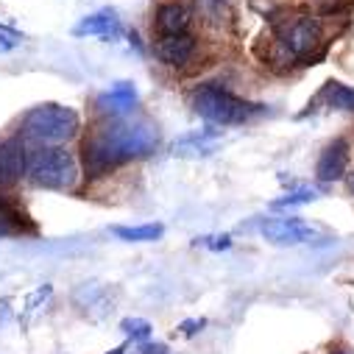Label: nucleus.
Wrapping results in <instances>:
<instances>
[{
  "label": "nucleus",
  "mask_w": 354,
  "mask_h": 354,
  "mask_svg": "<svg viewBox=\"0 0 354 354\" xmlns=\"http://www.w3.org/2000/svg\"><path fill=\"white\" fill-rule=\"evenodd\" d=\"M315 3H318L321 15H335V12H340V9L348 6V0H315Z\"/></svg>",
  "instance_id": "20"
},
{
  "label": "nucleus",
  "mask_w": 354,
  "mask_h": 354,
  "mask_svg": "<svg viewBox=\"0 0 354 354\" xmlns=\"http://www.w3.org/2000/svg\"><path fill=\"white\" fill-rule=\"evenodd\" d=\"M179 329H182L185 335H196V329H204V321H185Z\"/></svg>",
  "instance_id": "22"
},
{
  "label": "nucleus",
  "mask_w": 354,
  "mask_h": 354,
  "mask_svg": "<svg viewBox=\"0 0 354 354\" xmlns=\"http://www.w3.org/2000/svg\"><path fill=\"white\" fill-rule=\"evenodd\" d=\"M112 232H115L120 240H126V243H151V240L162 237L165 226H162V223H142V226H115Z\"/></svg>",
  "instance_id": "15"
},
{
  "label": "nucleus",
  "mask_w": 354,
  "mask_h": 354,
  "mask_svg": "<svg viewBox=\"0 0 354 354\" xmlns=\"http://www.w3.org/2000/svg\"><path fill=\"white\" fill-rule=\"evenodd\" d=\"M23 137L31 140V142H39V145H53L59 148L62 142L73 140L75 131H78V115L75 109L70 106H62V104H42L37 109H31L26 118H23Z\"/></svg>",
  "instance_id": "3"
},
{
  "label": "nucleus",
  "mask_w": 354,
  "mask_h": 354,
  "mask_svg": "<svg viewBox=\"0 0 354 354\" xmlns=\"http://www.w3.org/2000/svg\"><path fill=\"white\" fill-rule=\"evenodd\" d=\"M137 104V90L131 81H118L112 84V90H106L101 98H98V109L104 115H112V118H123L134 109Z\"/></svg>",
  "instance_id": "11"
},
{
  "label": "nucleus",
  "mask_w": 354,
  "mask_h": 354,
  "mask_svg": "<svg viewBox=\"0 0 354 354\" xmlns=\"http://www.w3.org/2000/svg\"><path fill=\"white\" fill-rule=\"evenodd\" d=\"M153 28L159 31V37H173V34H187L190 28V9L182 3H165L156 9L153 17Z\"/></svg>",
  "instance_id": "12"
},
{
  "label": "nucleus",
  "mask_w": 354,
  "mask_h": 354,
  "mask_svg": "<svg viewBox=\"0 0 354 354\" xmlns=\"http://www.w3.org/2000/svg\"><path fill=\"white\" fill-rule=\"evenodd\" d=\"M321 98L332 106V109H343V112H354V86H343L337 81H329L324 86Z\"/></svg>",
  "instance_id": "14"
},
{
  "label": "nucleus",
  "mask_w": 354,
  "mask_h": 354,
  "mask_svg": "<svg viewBox=\"0 0 354 354\" xmlns=\"http://www.w3.org/2000/svg\"><path fill=\"white\" fill-rule=\"evenodd\" d=\"M0 28H3V26H0Z\"/></svg>",
  "instance_id": "27"
},
{
  "label": "nucleus",
  "mask_w": 354,
  "mask_h": 354,
  "mask_svg": "<svg viewBox=\"0 0 354 354\" xmlns=\"http://www.w3.org/2000/svg\"><path fill=\"white\" fill-rule=\"evenodd\" d=\"M120 329H123L126 337H131V340H148L151 332H153L145 318H126V321H120Z\"/></svg>",
  "instance_id": "18"
},
{
  "label": "nucleus",
  "mask_w": 354,
  "mask_h": 354,
  "mask_svg": "<svg viewBox=\"0 0 354 354\" xmlns=\"http://www.w3.org/2000/svg\"><path fill=\"white\" fill-rule=\"evenodd\" d=\"M123 351H126V346H118V348H115V351H109V354H123Z\"/></svg>",
  "instance_id": "24"
},
{
  "label": "nucleus",
  "mask_w": 354,
  "mask_h": 354,
  "mask_svg": "<svg viewBox=\"0 0 354 354\" xmlns=\"http://www.w3.org/2000/svg\"><path fill=\"white\" fill-rule=\"evenodd\" d=\"M351 190H354V179H351Z\"/></svg>",
  "instance_id": "26"
},
{
  "label": "nucleus",
  "mask_w": 354,
  "mask_h": 354,
  "mask_svg": "<svg viewBox=\"0 0 354 354\" xmlns=\"http://www.w3.org/2000/svg\"><path fill=\"white\" fill-rule=\"evenodd\" d=\"M159 129L148 118H109L84 140V167L90 176H104L126 162L153 153Z\"/></svg>",
  "instance_id": "1"
},
{
  "label": "nucleus",
  "mask_w": 354,
  "mask_h": 354,
  "mask_svg": "<svg viewBox=\"0 0 354 354\" xmlns=\"http://www.w3.org/2000/svg\"><path fill=\"white\" fill-rule=\"evenodd\" d=\"M23 226H26V218L20 212H15L3 198H0V237L17 234V232H23Z\"/></svg>",
  "instance_id": "16"
},
{
  "label": "nucleus",
  "mask_w": 354,
  "mask_h": 354,
  "mask_svg": "<svg viewBox=\"0 0 354 354\" xmlns=\"http://www.w3.org/2000/svg\"><path fill=\"white\" fill-rule=\"evenodd\" d=\"M190 104H193L196 115H201L204 120H209L215 126H240L259 109V106L221 90V86H201V90L193 93Z\"/></svg>",
  "instance_id": "4"
},
{
  "label": "nucleus",
  "mask_w": 354,
  "mask_h": 354,
  "mask_svg": "<svg viewBox=\"0 0 354 354\" xmlns=\"http://www.w3.org/2000/svg\"><path fill=\"white\" fill-rule=\"evenodd\" d=\"M28 167L26 148L20 140H6L0 142V187H12L23 179V173Z\"/></svg>",
  "instance_id": "7"
},
{
  "label": "nucleus",
  "mask_w": 354,
  "mask_h": 354,
  "mask_svg": "<svg viewBox=\"0 0 354 354\" xmlns=\"http://www.w3.org/2000/svg\"><path fill=\"white\" fill-rule=\"evenodd\" d=\"M17 45H20V37H17L15 31L0 28V53H9V50H15Z\"/></svg>",
  "instance_id": "19"
},
{
  "label": "nucleus",
  "mask_w": 354,
  "mask_h": 354,
  "mask_svg": "<svg viewBox=\"0 0 354 354\" xmlns=\"http://www.w3.org/2000/svg\"><path fill=\"white\" fill-rule=\"evenodd\" d=\"M218 145H221L218 131L204 129V131H193V134H185L182 140H176V142H173V156L198 159V156H209V153H215Z\"/></svg>",
  "instance_id": "10"
},
{
  "label": "nucleus",
  "mask_w": 354,
  "mask_h": 354,
  "mask_svg": "<svg viewBox=\"0 0 354 354\" xmlns=\"http://www.w3.org/2000/svg\"><path fill=\"white\" fill-rule=\"evenodd\" d=\"M346 167H348V145H346V140H335L324 148L315 173L321 182H337L346 176Z\"/></svg>",
  "instance_id": "9"
},
{
  "label": "nucleus",
  "mask_w": 354,
  "mask_h": 354,
  "mask_svg": "<svg viewBox=\"0 0 354 354\" xmlns=\"http://www.w3.org/2000/svg\"><path fill=\"white\" fill-rule=\"evenodd\" d=\"M277 42L285 48V53L293 62L310 64L315 59H321L324 53V26L318 17L304 15V12H290L285 17H274L271 20Z\"/></svg>",
  "instance_id": "2"
},
{
  "label": "nucleus",
  "mask_w": 354,
  "mask_h": 354,
  "mask_svg": "<svg viewBox=\"0 0 354 354\" xmlns=\"http://www.w3.org/2000/svg\"><path fill=\"white\" fill-rule=\"evenodd\" d=\"M142 354H167V346H145Z\"/></svg>",
  "instance_id": "23"
},
{
  "label": "nucleus",
  "mask_w": 354,
  "mask_h": 354,
  "mask_svg": "<svg viewBox=\"0 0 354 354\" xmlns=\"http://www.w3.org/2000/svg\"><path fill=\"white\" fill-rule=\"evenodd\" d=\"M153 53L159 62L170 64V67H182L193 59L196 53V39L190 34H173V37H159L153 42Z\"/></svg>",
  "instance_id": "8"
},
{
  "label": "nucleus",
  "mask_w": 354,
  "mask_h": 354,
  "mask_svg": "<svg viewBox=\"0 0 354 354\" xmlns=\"http://www.w3.org/2000/svg\"><path fill=\"white\" fill-rule=\"evenodd\" d=\"M28 176L37 187L70 190L78 182V162L64 148H42L28 162Z\"/></svg>",
  "instance_id": "5"
},
{
  "label": "nucleus",
  "mask_w": 354,
  "mask_h": 354,
  "mask_svg": "<svg viewBox=\"0 0 354 354\" xmlns=\"http://www.w3.org/2000/svg\"><path fill=\"white\" fill-rule=\"evenodd\" d=\"M318 198V190H313V187H301V190H293V193H288V196H282V198H277L271 207L274 209H285V207H299V204H310V201H315Z\"/></svg>",
  "instance_id": "17"
},
{
  "label": "nucleus",
  "mask_w": 354,
  "mask_h": 354,
  "mask_svg": "<svg viewBox=\"0 0 354 354\" xmlns=\"http://www.w3.org/2000/svg\"><path fill=\"white\" fill-rule=\"evenodd\" d=\"M115 31H118V12L115 9H101V12L86 15L73 28L75 37H109Z\"/></svg>",
  "instance_id": "13"
},
{
  "label": "nucleus",
  "mask_w": 354,
  "mask_h": 354,
  "mask_svg": "<svg viewBox=\"0 0 354 354\" xmlns=\"http://www.w3.org/2000/svg\"><path fill=\"white\" fill-rule=\"evenodd\" d=\"M259 232L274 245H301V243H313L324 237L321 229L304 223L301 218H268V221H262Z\"/></svg>",
  "instance_id": "6"
},
{
  "label": "nucleus",
  "mask_w": 354,
  "mask_h": 354,
  "mask_svg": "<svg viewBox=\"0 0 354 354\" xmlns=\"http://www.w3.org/2000/svg\"><path fill=\"white\" fill-rule=\"evenodd\" d=\"M207 245H209L212 251H226V248L232 245V237H229V234H223V237L218 234V237H209V243H207Z\"/></svg>",
  "instance_id": "21"
},
{
  "label": "nucleus",
  "mask_w": 354,
  "mask_h": 354,
  "mask_svg": "<svg viewBox=\"0 0 354 354\" xmlns=\"http://www.w3.org/2000/svg\"><path fill=\"white\" fill-rule=\"evenodd\" d=\"M332 354H351V351H346V348H335Z\"/></svg>",
  "instance_id": "25"
}]
</instances>
